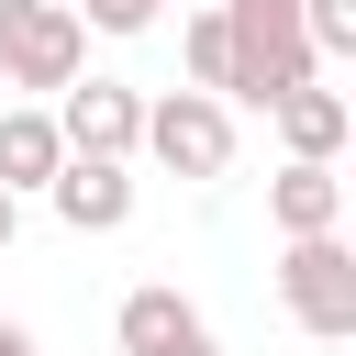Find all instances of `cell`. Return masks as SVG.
<instances>
[{
	"label": "cell",
	"mask_w": 356,
	"mask_h": 356,
	"mask_svg": "<svg viewBox=\"0 0 356 356\" xmlns=\"http://www.w3.org/2000/svg\"><path fill=\"white\" fill-rule=\"evenodd\" d=\"M222 11V33H234V78H222V100H256V111H278L289 89H312L323 67H312V44H300V0H211Z\"/></svg>",
	"instance_id": "1"
},
{
	"label": "cell",
	"mask_w": 356,
	"mask_h": 356,
	"mask_svg": "<svg viewBox=\"0 0 356 356\" xmlns=\"http://www.w3.org/2000/svg\"><path fill=\"white\" fill-rule=\"evenodd\" d=\"M278 300H289L300 334L345 345V334H356V256H345V234H300V245L278 256Z\"/></svg>",
	"instance_id": "2"
},
{
	"label": "cell",
	"mask_w": 356,
	"mask_h": 356,
	"mask_svg": "<svg viewBox=\"0 0 356 356\" xmlns=\"http://www.w3.org/2000/svg\"><path fill=\"white\" fill-rule=\"evenodd\" d=\"M89 56L67 0H0V89H67Z\"/></svg>",
	"instance_id": "3"
},
{
	"label": "cell",
	"mask_w": 356,
	"mask_h": 356,
	"mask_svg": "<svg viewBox=\"0 0 356 356\" xmlns=\"http://www.w3.org/2000/svg\"><path fill=\"white\" fill-rule=\"evenodd\" d=\"M145 156L167 178H222L234 167V111L211 89H167V100H145Z\"/></svg>",
	"instance_id": "4"
},
{
	"label": "cell",
	"mask_w": 356,
	"mask_h": 356,
	"mask_svg": "<svg viewBox=\"0 0 356 356\" xmlns=\"http://www.w3.org/2000/svg\"><path fill=\"white\" fill-rule=\"evenodd\" d=\"M56 134H67V156H122V167H134L145 100H134L122 78H67V89H56Z\"/></svg>",
	"instance_id": "5"
},
{
	"label": "cell",
	"mask_w": 356,
	"mask_h": 356,
	"mask_svg": "<svg viewBox=\"0 0 356 356\" xmlns=\"http://www.w3.org/2000/svg\"><path fill=\"white\" fill-rule=\"evenodd\" d=\"M44 200H56L67 234H122V222H134V167H122V156H67V167L44 178Z\"/></svg>",
	"instance_id": "6"
},
{
	"label": "cell",
	"mask_w": 356,
	"mask_h": 356,
	"mask_svg": "<svg viewBox=\"0 0 356 356\" xmlns=\"http://www.w3.org/2000/svg\"><path fill=\"white\" fill-rule=\"evenodd\" d=\"M111 334H122V356H178V345H200L211 323H200V300H178V289L156 278V289H122Z\"/></svg>",
	"instance_id": "7"
},
{
	"label": "cell",
	"mask_w": 356,
	"mask_h": 356,
	"mask_svg": "<svg viewBox=\"0 0 356 356\" xmlns=\"http://www.w3.org/2000/svg\"><path fill=\"white\" fill-rule=\"evenodd\" d=\"M267 122H278L289 167H334V156H345V122H356V111H345V89H323V78H312V89H289V100H278Z\"/></svg>",
	"instance_id": "8"
},
{
	"label": "cell",
	"mask_w": 356,
	"mask_h": 356,
	"mask_svg": "<svg viewBox=\"0 0 356 356\" xmlns=\"http://www.w3.org/2000/svg\"><path fill=\"white\" fill-rule=\"evenodd\" d=\"M267 222L300 245V234H345V178L334 167H278L267 178Z\"/></svg>",
	"instance_id": "9"
},
{
	"label": "cell",
	"mask_w": 356,
	"mask_h": 356,
	"mask_svg": "<svg viewBox=\"0 0 356 356\" xmlns=\"http://www.w3.org/2000/svg\"><path fill=\"white\" fill-rule=\"evenodd\" d=\"M67 167V134H56V111H0V189L22 200V189H44Z\"/></svg>",
	"instance_id": "10"
},
{
	"label": "cell",
	"mask_w": 356,
	"mask_h": 356,
	"mask_svg": "<svg viewBox=\"0 0 356 356\" xmlns=\"http://www.w3.org/2000/svg\"><path fill=\"white\" fill-rule=\"evenodd\" d=\"M178 67H189V89L222 100V78H234V33H222V11H189V22H178Z\"/></svg>",
	"instance_id": "11"
},
{
	"label": "cell",
	"mask_w": 356,
	"mask_h": 356,
	"mask_svg": "<svg viewBox=\"0 0 356 356\" xmlns=\"http://www.w3.org/2000/svg\"><path fill=\"white\" fill-rule=\"evenodd\" d=\"M300 44H312V67L356 56V0H300Z\"/></svg>",
	"instance_id": "12"
},
{
	"label": "cell",
	"mask_w": 356,
	"mask_h": 356,
	"mask_svg": "<svg viewBox=\"0 0 356 356\" xmlns=\"http://www.w3.org/2000/svg\"><path fill=\"white\" fill-rule=\"evenodd\" d=\"M67 11H78V33H156L167 0H67Z\"/></svg>",
	"instance_id": "13"
},
{
	"label": "cell",
	"mask_w": 356,
	"mask_h": 356,
	"mask_svg": "<svg viewBox=\"0 0 356 356\" xmlns=\"http://www.w3.org/2000/svg\"><path fill=\"white\" fill-rule=\"evenodd\" d=\"M0 356H33V334H22V323H0Z\"/></svg>",
	"instance_id": "14"
},
{
	"label": "cell",
	"mask_w": 356,
	"mask_h": 356,
	"mask_svg": "<svg viewBox=\"0 0 356 356\" xmlns=\"http://www.w3.org/2000/svg\"><path fill=\"white\" fill-rule=\"evenodd\" d=\"M11 234H22V200H11V189H0V245H11Z\"/></svg>",
	"instance_id": "15"
},
{
	"label": "cell",
	"mask_w": 356,
	"mask_h": 356,
	"mask_svg": "<svg viewBox=\"0 0 356 356\" xmlns=\"http://www.w3.org/2000/svg\"><path fill=\"white\" fill-rule=\"evenodd\" d=\"M178 356H222V345H211V334H200V345H178Z\"/></svg>",
	"instance_id": "16"
}]
</instances>
